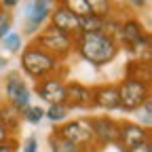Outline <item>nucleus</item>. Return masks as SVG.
<instances>
[{"label":"nucleus","mask_w":152,"mask_h":152,"mask_svg":"<svg viewBox=\"0 0 152 152\" xmlns=\"http://www.w3.org/2000/svg\"><path fill=\"white\" fill-rule=\"evenodd\" d=\"M74 49L85 61L91 66H106L118 55V42L114 36L106 32H93V34H83L78 32L74 36Z\"/></svg>","instance_id":"nucleus-1"},{"label":"nucleus","mask_w":152,"mask_h":152,"mask_svg":"<svg viewBox=\"0 0 152 152\" xmlns=\"http://www.w3.org/2000/svg\"><path fill=\"white\" fill-rule=\"evenodd\" d=\"M21 68L28 76H32L36 80H42L47 76H53V72L59 68V61L53 55H49L45 49L30 42L21 53Z\"/></svg>","instance_id":"nucleus-2"},{"label":"nucleus","mask_w":152,"mask_h":152,"mask_svg":"<svg viewBox=\"0 0 152 152\" xmlns=\"http://www.w3.org/2000/svg\"><path fill=\"white\" fill-rule=\"evenodd\" d=\"M114 40H121L133 55H137L135 59H142V53L150 49V36L146 34L144 26L137 21V19H125V21H118L116 30H114Z\"/></svg>","instance_id":"nucleus-3"},{"label":"nucleus","mask_w":152,"mask_h":152,"mask_svg":"<svg viewBox=\"0 0 152 152\" xmlns=\"http://www.w3.org/2000/svg\"><path fill=\"white\" fill-rule=\"evenodd\" d=\"M34 45H38L40 49H45L49 55H53L57 61L66 59L74 49V36L57 30L53 26H47L38 32V36L34 38Z\"/></svg>","instance_id":"nucleus-4"},{"label":"nucleus","mask_w":152,"mask_h":152,"mask_svg":"<svg viewBox=\"0 0 152 152\" xmlns=\"http://www.w3.org/2000/svg\"><path fill=\"white\" fill-rule=\"evenodd\" d=\"M55 137H61L78 148H85V150H93L95 146V140H93V127H91V118H74V121H68L66 125L61 127H55L53 131Z\"/></svg>","instance_id":"nucleus-5"},{"label":"nucleus","mask_w":152,"mask_h":152,"mask_svg":"<svg viewBox=\"0 0 152 152\" xmlns=\"http://www.w3.org/2000/svg\"><path fill=\"white\" fill-rule=\"evenodd\" d=\"M118 89V99H121V110L125 112H135L150 99V80H137V78H125Z\"/></svg>","instance_id":"nucleus-6"},{"label":"nucleus","mask_w":152,"mask_h":152,"mask_svg":"<svg viewBox=\"0 0 152 152\" xmlns=\"http://www.w3.org/2000/svg\"><path fill=\"white\" fill-rule=\"evenodd\" d=\"M4 93H7V104H11L15 110L21 112L23 108L30 106V91L19 72H9L4 78Z\"/></svg>","instance_id":"nucleus-7"},{"label":"nucleus","mask_w":152,"mask_h":152,"mask_svg":"<svg viewBox=\"0 0 152 152\" xmlns=\"http://www.w3.org/2000/svg\"><path fill=\"white\" fill-rule=\"evenodd\" d=\"M36 95L42 102L55 106V104H64L66 99V83L61 76H47V78L36 83Z\"/></svg>","instance_id":"nucleus-8"},{"label":"nucleus","mask_w":152,"mask_h":152,"mask_svg":"<svg viewBox=\"0 0 152 152\" xmlns=\"http://www.w3.org/2000/svg\"><path fill=\"white\" fill-rule=\"evenodd\" d=\"M53 7L55 0H32L26 7V32L34 34L36 30H40V26L49 19Z\"/></svg>","instance_id":"nucleus-9"},{"label":"nucleus","mask_w":152,"mask_h":152,"mask_svg":"<svg viewBox=\"0 0 152 152\" xmlns=\"http://www.w3.org/2000/svg\"><path fill=\"white\" fill-rule=\"evenodd\" d=\"M93 127V140L97 146H108L118 142V123L108 116H95L91 118Z\"/></svg>","instance_id":"nucleus-10"},{"label":"nucleus","mask_w":152,"mask_h":152,"mask_svg":"<svg viewBox=\"0 0 152 152\" xmlns=\"http://www.w3.org/2000/svg\"><path fill=\"white\" fill-rule=\"evenodd\" d=\"M150 140V129L142 127V125H133V123H123L118 125V146L123 148V152L140 146L142 142Z\"/></svg>","instance_id":"nucleus-11"},{"label":"nucleus","mask_w":152,"mask_h":152,"mask_svg":"<svg viewBox=\"0 0 152 152\" xmlns=\"http://www.w3.org/2000/svg\"><path fill=\"white\" fill-rule=\"evenodd\" d=\"M91 106L102 108L106 112L121 110V99H118L116 85H99V87L91 89Z\"/></svg>","instance_id":"nucleus-12"},{"label":"nucleus","mask_w":152,"mask_h":152,"mask_svg":"<svg viewBox=\"0 0 152 152\" xmlns=\"http://www.w3.org/2000/svg\"><path fill=\"white\" fill-rule=\"evenodd\" d=\"M49 19H51L49 26L61 30V32H66V34H70V36H76V34H78V17H76L74 13H70L68 9H64V7H59V4L53 7Z\"/></svg>","instance_id":"nucleus-13"},{"label":"nucleus","mask_w":152,"mask_h":152,"mask_svg":"<svg viewBox=\"0 0 152 152\" xmlns=\"http://www.w3.org/2000/svg\"><path fill=\"white\" fill-rule=\"evenodd\" d=\"M64 106L70 108H89L91 106V89L83 83H66V99Z\"/></svg>","instance_id":"nucleus-14"},{"label":"nucleus","mask_w":152,"mask_h":152,"mask_svg":"<svg viewBox=\"0 0 152 152\" xmlns=\"http://www.w3.org/2000/svg\"><path fill=\"white\" fill-rule=\"evenodd\" d=\"M78 32L83 34H93V32H106L108 34V19H102L97 15H85L78 17Z\"/></svg>","instance_id":"nucleus-15"},{"label":"nucleus","mask_w":152,"mask_h":152,"mask_svg":"<svg viewBox=\"0 0 152 152\" xmlns=\"http://www.w3.org/2000/svg\"><path fill=\"white\" fill-rule=\"evenodd\" d=\"M0 123H2L11 133L19 129V123H21V112L15 110L11 104H2L0 106Z\"/></svg>","instance_id":"nucleus-16"},{"label":"nucleus","mask_w":152,"mask_h":152,"mask_svg":"<svg viewBox=\"0 0 152 152\" xmlns=\"http://www.w3.org/2000/svg\"><path fill=\"white\" fill-rule=\"evenodd\" d=\"M125 78H137V80H150V61L133 59L127 66V76Z\"/></svg>","instance_id":"nucleus-17"},{"label":"nucleus","mask_w":152,"mask_h":152,"mask_svg":"<svg viewBox=\"0 0 152 152\" xmlns=\"http://www.w3.org/2000/svg\"><path fill=\"white\" fill-rule=\"evenodd\" d=\"M85 2H87L91 15H97V17H102V19H108V17H112V13H114L112 0H85Z\"/></svg>","instance_id":"nucleus-18"},{"label":"nucleus","mask_w":152,"mask_h":152,"mask_svg":"<svg viewBox=\"0 0 152 152\" xmlns=\"http://www.w3.org/2000/svg\"><path fill=\"white\" fill-rule=\"evenodd\" d=\"M55 2L59 7H64V9H68L70 13H74L76 17H85V15L91 13L85 0H55Z\"/></svg>","instance_id":"nucleus-19"},{"label":"nucleus","mask_w":152,"mask_h":152,"mask_svg":"<svg viewBox=\"0 0 152 152\" xmlns=\"http://www.w3.org/2000/svg\"><path fill=\"white\" fill-rule=\"evenodd\" d=\"M49 144H51V152H91V150L78 148V146H74V144H70L61 137H55V135H51Z\"/></svg>","instance_id":"nucleus-20"},{"label":"nucleus","mask_w":152,"mask_h":152,"mask_svg":"<svg viewBox=\"0 0 152 152\" xmlns=\"http://www.w3.org/2000/svg\"><path fill=\"white\" fill-rule=\"evenodd\" d=\"M21 118L30 125H38L42 118H45V110L42 108H38V106H28L21 110Z\"/></svg>","instance_id":"nucleus-21"},{"label":"nucleus","mask_w":152,"mask_h":152,"mask_svg":"<svg viewBox=\"0 0 152 152\" xmlns=\"http://www.w3.org/2000/svg\"><path fill=\"white\" fill-rule=\"evenodd\" d=\"M45 116H47L51 123H61V121L68 116V108H66L64 104H55V106H51V108L45 112Z\"/></svg>","instance_id":"nucleus-22"},{"label":"nucleus","mask_w":152,"mask_h":152,"mask_svg":"<svg viewBox=\"0 0 152 152\" xmlns=\"http://www.w3.org/2000/svg\"><path fill=\"white\" fill-rule=\"evenodd\" d=\"M4 49H7L9 53H17L19 49H21V36L15 34V32L7 34V36H4Z\"/></svg>","instance_id":"nucleus-23"},{"label":"nucleus","mask_w":152,"mask_h":152,"mask_svg":"<svg viewBox=\"0 0 152 152\" xmlns=\"http://www.w3.org/2000/svg\"><path fill=\"white\" fill-rule=\"evenodd\" d=\"M11 23H13V17H11V13H9V11H4V9H0V40H2V38L9 34Z\"/></svg>","instance_id":"nucleus-24"},{"label":"nucleus","mask_w":152,"mask_h":152,"mask_svg":"<svg viewBox=\"0 0 152 152\" xmlns=\"http://www.w3.org/2000/svg\"><path fill=\"white\" fill-rule=\"evenodd\" d=\"M19 150V144L15 137H9L7 142H0V152H17Z\"/></svg>","instance_id":"nucleus-25"},{"label":"nucleus","mask_w":152,"mask_h":152,"mask_svg":"<svg viewBox=\"0 0 152 152\" xmlns=\"http://www.w3.org/2000/svg\"><path fill=\"white\" fill-rule=\"evenodd\" d=\"M142 108H144V125H142V127L150 129V125H152V102L148 99Z\"/></svg>","instance_id":"nucleus-26"},{"label":"nucleus","mask_w":152,"mask_h":152,"mask_svg":"<svg viewBox=\"0 0 152 152\" xmlns=\"http://www.w3.org/2000/svg\"><path fill=\"white\" fill-rule=\"evenodd\" d=\"M127 152H152V137H150V140H146V142H142V144H140V146H135V148L127 150Z\"/></svg>","instance_id":"nucleus-27"},{"label":"nucleus","mask_w":152,"mask_h":152,"mask_svg":"<svg viewBox=\"0 0 152 152\" xmlns=\"http://www.w3.org/2000/svg\"><path fill=\"white\" fill-rule=\"evenodd\" d=\"M23 152H38V142L34 137H28L23 144Z\"/></svg>","instance_id":"nucleus-28"},{"label":"nucleus","mask_w":152,"mask_h":152,"mask_svg":"<svg viewBox=\"0 0 152 152\" xmlns=\"http://www.w3.org/2000/svg\"><path fill=\"white\" fill-rule=\"evenodd\" d=\"M17 2H19V0H0V4H2L0 9H4V11H11L13 7H17Z\"/></svg>","instance_id":"nucleus-29"},{"label":"nucleus","mask_w":152,"mask_h":152,"mask_svg":"<svg viewBox=\"0 0 152 152\" xmlns=\"http://www.w3.org/2000/svg\"><path fill=\"white\" fill-rule=\"evenodd\" d=\"M9 137H11V131H9L2 123H0V142H7Z\"/></svg>","instance_id":"nucleus-30"},{"label":"nucleus","mask_w":152,"mask_h":152,"mask_svg":"<svg viewBox=\"0 0 152 152\" xmlns=\"http://www.w3.org/2000/svg\"><path fill=\"white\" fill-rule=\"evenodd\" d=\"M127 2L133 7V9H144L148 4V0H127Z\"/></svg>","instance_id":"nucleus-31"}]
</instances>
